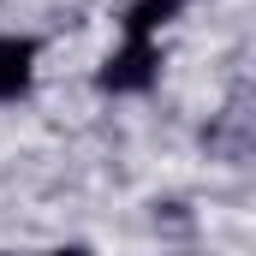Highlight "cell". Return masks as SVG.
Returning <instances> with one entry per match:
<instances>
[{
    "label": "cell",
    "mask_w": 256,
    "mask_h": 256,
    "mask_svg": "<svg viewBox=\"0 0 256 256\" xmlns=\"http://www.w3.org/2000/svg\"><path fill=\"white\" fill-rule=\"evenodd\" d=\"M155 78H161V42H131V36L102 60V72H96V84H102L108 96H143Z\"/></svg>",
    "instance_id": "6da1fadb"
},
{
    "label": "cell",
    "mask_w": 256,
    "mask_h": 256,
    "mask_svg": "<svg viewBox=\"0 0 256 256\" xmlns=\"http://www.w3.org/2000/svg\"><path fill=\"white\" fill-rule=\"evenodd\" d=\"M36 78V42L30 36H0V102H18Z\"/></svg>",
    "instance_id": "7a4b0ae2"
},
{
    "label": "cell",
    "mask_w": 256,
    "mask_h": 256,
    "mask_svg": "<svg viewBox=\"0 0 256 256\" xmlns=\"http://www.w3.org/2000/svg\"><path fill=\"white\" fill-rule=\"evenodd\" d=\"M179 6L185 0H137V6H126V36L131 42H155V30H167L173 18H179Z\"/></svg>",
    "instance_id": "3957f363"
},
{
    "label": "cell",
    "mask_w": 256,
    "mask_h": 256,
    "mask_svg": "<svg viewBox=\"0 0 256 256\" xmlns=\"http://www.w3.org/2000/svg\"><path fill=\"white\" fill-rule=\"evenodd\" d=\"M48 256H90L84 244H60V250H48Z\"/></svg>",
    "instance_id": "277c9868"
}]
</instances>
